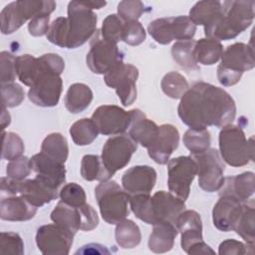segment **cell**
<instances>
[{"mask_svg":"<svg viewBox=\"0 0 255 255\" xmlns=\"http://www.w3.org/2000/svg\"><path fill=\"white\" fill-rule=\"evenodd\" d=\"M177 114L181 122L191 128L204 129L212 126L223 128L234 121L236 105L225 90L198 82L180 99Z\"/></svg>","mask_w":255,"mask_h":255,"instance_id":"cell-1","label":"cell"},{"mask_svg":"<svg viewBox=\"0 0 255 255\" xmlns=\"http://www.w3.org/2000/svg\"><path fill=\"white\" fill-rule=\"evenodd\" d=\"M97 22V14L87 6L85 0L71 1L68 4V16L55 19L46 36L56 46L76 49L94 36Z\"/></svg>","mask_w":255,"mask_h":255,"instance_id":"cell-2","label":"cell"},{"mask_svg":"<svg viewBox=\"0 0 255 255\" xmlns=\"http://www.w3.org/2000/svg\"><path fill=\"white\" fill-rule=\"evenodd\" d=\"M133 214L146 224L154 225L161 221L175 224L178 215L185 209V203L171 192L160 190L152 196L136 194L129 197Z\"/></svg>","mask_w":255,"mask_h":255,"instance_id":"cell-3","label":"cell"},{"mask_svg":"<svg viewBox=\"0 0 255 255\" xmlns=\"http://www.w3.org/2000/svg\"><path fill=\"white\" fill-rule=\"evenodd\" d=\"M255 2L252 0H229L222 2V13L210 26L204 28L206 38L217 41L234 39L244 32L254 20Z\"/></svg>","mask_w":255,"mask_h":255,"instance_id":"cell-4","label":"cell"},{"mask_svg":"<svg viewBox=\"0 0 255 255\" xmlns=\"http://www.w3.org/2000/svg\"><path fill=\"white\" fill-rule=\"evenodd\" d=\"M38 61L41 71L35 84L28 91V98L36 106L55 107L63 90V81L60 77L63 73L61 60L56 55L48 53L40 56Z\"/></svg>","mask_w":255,"mask_h":255,"instance_id":"cell-5","label":"cell"},{"mask_svg":"<svg viewBox=\"0 0 255 255\" xmlns=\"http://www.w3.org/2000/svg\"><path fill=\"white\" fill-rule=\"evenodd\" d=\"M255 67L253 48L245 43L237 42L223 51L221 63L217 68L218 82L224 87L236 85L244 72Z\"/></svg>","mask_w":255,"mask_h":255,"instance_id":"cell-6","label":"cell"},{"mask_svg":"<svg viewBox=\"0 0 255 255\" xmlns=\"http://www.w3.org/2000/svg\"><path fill=\"white\" fill-rule=\"evenodd\" d=\"M218 140L220 156L227 164L239 167L254 160V138L246 139L241 127L231 124L223 127Z\"/></svg>","mask_w":255,"mask_h":255,"instance_id":"cell-7","label":"cell"},{"mask_svg":"<svg viewBox=\"0 0 255 255\" xmlns=\"http://www.w3.org/2000/svg\"><path fill=\"white\" fill-rule=\"evenodd\" d=\"M95 196L103 219L118 224L129 214V195L115 180H104L95 188Z\"/></svg>","mask_w":255,"mask_h":255,"instance_id":"cell-8","label":"cell"},{"mask_svg":"<svg viewBox=\"0 0 255 255\" xmlns=\"http://www.w3.org/2000/svg\"><path fill=\"white\" fill-rule=\"evenodd\" d=\"M0 195L20 194L37 207L47 204L59 196L58 189L39 176L32 179L14 180L6 177L0 179Z\"/></svg>","mask_w":255,"mask_h":255,"instance_id":"cell-9","label":"cell"},{"mask_svg":"<svg viewBox=\"0 0 255 255\" xmlns=\"http://www.w3.org/2000/svg\"><path fill=\"white\" fill-rule=\"evenodd\" d=\"M51 220L74 235L78 230L91 231L99 224V216L90 204L75 207L61 200L51 212Z\"/></svg>","mask_w":255,"mask_h":255,"instance_id":"cell-10","label":"cell"},{"mask_svg":"<svg viewBox=\"0 0 255 255\" xmlns=\"http://www.w3.org/2000/svg\"><path fill=\"white\" fill-rule=\"evenodd\" d=\"M147 32L156 43L167 45L173 40H191L195 35L196 25L188 16L163 17L151 21Z\"/></svg>","mask_w":255,"mask_h":255,"instance_id":"cell-11","label":"cell"},{"mask_svg":"<svg viewBox=\"0 0 255 255\" xmlns=\"http://www.w3.org/2000/svg\"><path fill=\"white\" fill-rule=\"evenodd\" d=\"M181 234V248L187 254H214L215 252L203 241L202 221L195 210L184 209L175 222Z\"/></svg>","mask_w":255,"mask_h":255,"instance_id":"cell-12","label":"cell"},{"mask_svg":"<svg viewBox=\"0 0 255 255\" xmlns=\"http://www.w3.org/2000/svg\"><path fill=\"white\" fill-rule=\"evenodd\" d=\"M197 165L198 185L206 192L218 191L224 183L225 164L215 148L191 154Z\"/></svg>","mask_w":255,"mask_h":255,"instance_id":"cell-13","label":"cell"},{"mask_svg":"<svg viewBox=\"0 0 255 255\" xmlns=\"http://www.w3.org/2000/svg\"><path fill=\"white\" fill-rule=\"evenodd\" d=\"M137 78V68L131 64H126L124 61L116 64L104 75L106 85L116 90L119 99L125 107L132 105L136 99Z\"/></svg>","mask_w":255,"mask_h":255,"instance_id":"cell-14","label":"cell"},{"mask_svg":"<svg viewBox=\"0 0 255 255\" xmlns=\"http://www.w3.org/2000/svg\"><path fill=\"white\" fill-rule=\"evenodd\" d=\"M197 174V165L192 156L182 155L168 160L167 186L169 191L185 201L190 193V185Z\"/></svg>","mask_w":255,"mask_h":255,"instance_id":"cell-15","label":"cell"},{"mask_svg":"<svg viewBox=\"0 0 255 255\" xmlns=\"http://www.w3.org/2000/svg\"><path fill=\"white\" fill-rule=\"evenodd\" d=\"M123 61V53L116 43L105 40L101 31H96L91 41V48L86 62L89 69L98 75H105L116 64Z\"/></svg>","mask_w":255,"mask_h":255,"instance_id":"cell-16","label":"cell"},{"mask_svg":"<svg viewBox=\"0 0 255 255\" xmlns=\"http://www.w3.org/2000/svg\"><path fill=\"white\" fill-rule=\"evenodd\" d=\"M136 148L137 143L128 134H116L104 144L101 157L107 169L114 175L128 165Z\"/></svg>","mask_w":255,"mask_h":255,"instance_id":"cell-17","label":"cell"},{"mask_svg":"<svg viewBox=\"0 0 255 255\" xmlns=\"http://www.w3.org/2000/svg\"><path fill=\"white\" fill-rule=\"evenodd\" d=\"M74 234L57 224H46L38 228L36 244L45 255H67L73 244Z\"/></svg>","mask_w":255,"mask_h":255,"instance_id":"cell-18","label":"cell"},{"mask_svg":"<svg viewBox=\"0 0 255 255\" xmlns=\"http://www.w3.org/2000/svg\"><path fill=\"white\" fill-rule=\"evenodd\" d=\"M92 121L95 123L99 133L104 135L121 134L128 129L130 113L119 106L103 105L94 111Z\"/></svg>","mask_w":255,"mask_h":255,"instance_id":"cell-19","label":"cell"},{"mask_svg":"<svg viewBox=\"0 0 255 255\" xmlns=\"http://www.w3.org/2000/svg\"><path fill=\"white\" fill-rule=\"evenodd\" d=\"M156 182V171L149 165H135L128 168L122 177L124 190L129 195L149 194Z\"/></svg>","mask_w":255,"mask_h":255,"instance_id":"cell-20","label":"cell"},{"mask_svg":"<svg viewBox=\"0 0 255 255\" xmlns=\"http://www.w3.org/2000/svg\"><path fill=\"white\" fill-rule=\"evenodd\" d=\"M243 203L229 195H219L212 209L213 225L220 231L234 230L243 210Z\"/></svg>","mask_w":255,"mask_h":255,"instance_id":"cell-21","label":"cell"},{"mask_svg":"<svg viewBox=\"0 0 255 255\" xmlns=\"http://www.w3.org/2000/svg\"><path fill=\"white\" fill-rule=\"evenodd\" d=\"M178 143V129L169 124L161 125L158 128V134L155 141L147 148L148 155L156 163L166 164L171 153L177 148Z\"/></svg>","mask_w":255,"mask_h":255,"instance_id":"cell-22","label":"cell"},{"mask_svg":"<svg viewBox=\"0 0 255 255\" xmlns=\"http://www.w3.org/2000/svg\"><path fill=\"white\" fill-rule=\"evenodd\" d=\"M30 160L32 170L36 172V175L44 179L53 187L59 189V187L66 181L65 163L48 156L42 151L34 154Z\"/></svg>","mask_w":255,"mask_h":255,"instance_id":"cell-23","label":"cell"},{"mask_svg":"<svg viewBox=\"0 0 255 255\" xmlns=\"http://www.w3.org/2000/svg\"><path fill=\"white\" fill-rule=\"evenodd\" d=\"M0 218L7 221H27L32 219L38 207L20 194L0 195Z\"/></svg>","mask_w":255,"mask_h":255,"instance_id":"cell-24","label":"cell"},{"mask_svg":"<svg viewBox=\"0 0 255 255\" xmlns=\"http://www.w3.org/2000/svg\"><path fill=\"white\" fill-rule=\"evenodd\" d=\"M130 113V124L128 127V135L141 146L148 148L155 141L159 127L151 120L147 119L145 114L139 109H133Z\"/></svg>","mask_w":255,"mask_h":255,"instance_id":"cell-25","label":"cell"},{"mask_svg":"<svg viewBox=\"0 0 255 255\" xmlns=\"http://www.w3.org/2000/svg\"><path fill=\"white\" fill-rule=\"evenodd\" d=\"M255 191V174L252 171L225 177L219 195H229L241 202L247 201Z\"/></svg>","mask_w":255,"mask_h":255,"instance_id":"cell-26","label":"cell"},{"mask_svg":"<svg viewBox=\"0 0 255 255\" xmlns=\"http://www.w3.org/2000/svg\"><path fill=\"white\" fill-rule=\"evenodd\" d=\"M178 234L176 225L169 221H161L153 225L148 238V248L153 253H165L172 249Z\"/></svg>","mask_w":255,"mask_h":255,"instance_id":"cell-27","label":"cell"},{"mask_svg":"<svg viewBox=\"0 0 255 255\" xmlns=\"http://www.w3.org/2000/svg\"><path fill=\"white\" fill-rule=\"evenodd\" d=\"M93 101V92L91 88L83 83L71 85L65 96V107L72 114L84 112Z\"/></svg>","mask_w":255,"mask_h":255,"instance_id":"cell-28","label":"cell"},{"mask_svg":"<svg viewBox=\"0 0 255 255\" xmlns=\"http://www.w3.org/2000/svg\"><path fill=\"white\" fill-rule=\"evenodd\" d=\"M222 13V2L220 1H199L189 11V19L197 26L204 28L214 23Z\"/></svg>","mask_w":255,"mask_h":255,"instance_id":"cell-29","label":"cell"},{"mask_svg":"<svg viewBox=\"0 0 255 255\" xmlns=\"http://www.w3.org/2000/svg\"><path fill=\"white\" fill-rule=\"evenodd\" d=\"M255 204L254 200L250 199L243 203V210L241 216L234 228L235 231L244 241L246 242L247 247L254 250V242H255Z\"/></svg>","mask_w":255,"mask_h":255,"instance_id":"cell-30","label":"cell"},{"mask_svg":"<svg viewBox=\"0 0 255 255\" xmlns=\"http://www.w3.org/2000/svg\"><path fill=\"white\" fill-rule=\"evenodd\" d=\"M223 53L222 44L214 39L202 38L195 41L194 45V59L197 64L211 66L217 63Z\"/></svg>","mask_w":255,"mask_h":255,"instance_id":"cell-31","label":"cell"},{"mask_svg":"<svg viewBox=\"0 0 255 255\" xmlns=\"http://www.w3.org/2000/svg\"><path fill=\"white\" fill-rule=\"evenodd\" d=\"M16 4L24 23L39 16H50L56 8V2L51 0H18Z\"/></svg>","mask_w":255,"mask_h":255,"instance_id":"cell-32","label":"cell"},{"mask_svg":"<svg viewBox=\"0 0 255 255\" xmlns=\"http://www.w3.org/2000/svg\"><path fill=\"white\" fill-rule=\"evenodd\" d=\"M15 67L20 82L31 88L38 79L41 71L38 58L30 54L20 55L16 57Z\"/></svg>","mask_w":255,"mask_h":255,"instance_id":"cell-33","label":"cell"},{"mask_svg":"<svg viewBox=\"0 0 255 255\" xmlns=\"http://www.w3.org/2000/svg\"><path fill=\"white\" fill-rule=\"evenodd\" d=\"M81 175L85 180H108L113 174L105 166L102 157L97 154H86L81 161Z\"/></svg>","mask_w":255,"mask_h":255,"instance_id":"cell-34","label":"cell"},{"mask_svg":"<svg viewBox=\"0 0 255 255\" xmlns=\"http://www.w3.org/2000/svg\"><path fill=\"white\" fill-rule=\"evenodd\" d=\"M115 237L120 247L124 249H131L140 243L141 233L136 223L129 219H124L117 224Z\"/></svg>","mask_w":255,"mask_h":255,"instance_id":"cell-35","label":"cell"},{"mask_svg":"<svg viewBox=\"0 0 255 255\" xmlns=\"http://www.w3.org/2000/svg\"><path fill=\"white\" fill-rule=\"evenodd\" d=\"M194 40H184L177 41L171 47V56L173 61L185 69L186 71H198L199 67L197 66V62L194 59L193 51H194Z\"/></svg>","mask_w":255,"mask_h":255,"instance_id":"cell-36","label":"cell"},{"mask_svg":"<svg viewBox=\"0 0 255 255\" xmlns=\"http://www.w3.org/2000/svg\"><path fill=\"white\" fill-rule=\"evenodd\" d=\"M41 151L48 156L65 163L69 155L68 141L62 133L52 132L42 141Z\"/></svg>","mask_w":255,"mask_h":255,"instance_id":"cell-37","label":"cell"},{"mask_svg":"<svg viewBox=\"0 0 255 255\" xmlns=\"http://www.w3.org/2000/svg\"><path fill=\"white\" fill-rule=\"evenodd\" d=\"M70 135L75 144L83 146L92 143L98 136L99 130L92 119L84 118L75 122L70 128Z\"/></svg>","mask_w":255,"mask_h":255,"instance_id":"cell-38","label":"cell"},{"mask_svg":"<svg viewBox=\"0 0 255 255\" xmlns=\"http://www.w3.org/2000/svg\"><path fill=\"white\" fill-rule=\"evenodd\" d=\"M182 141L185 147L190 150L191 154H196L209 148L211 144V135L207 128L197 129L189 128L184 132Z\"/></svg>","mask_w":255,"mask_h":255,"instance_id":"cell-39","label":"cell"},{"mask_svg":"<svg viewBox=\"0 0 255 255\" xmlns=\"http://www.w3.org/2000/svg\"><path fill=\"white\" fill-rule=\"evenodd\" d=\"M162 92L169 98L177 100L181 99L185 92L189 89L186 79L178 72H169L163 76L160 82Z\"/></svg>","mask_w":255,"mask_h":255,"instance_id":"cell-40","label":"cell"},{"mask_svg":"<svg viewBox=\"0 0 255 255\" xmlns=\"http://www.w3.org/2000/svg\"><path fill=\"white\" fill-rule=\"evenodd\" d=\"M0 24L1 32L4 35L14 33L24 24L18 13L16 1L9 3L2 9L0 14Z\"/></svg>","mask_w":255,"mask_h":255,"instance_id":"cell-41","label":"cell"},{"mask_svg":"<svg viewBox=\"0 0 255 255\" xmlns=\"http://www.w3.org/2000/svg\"><path fill=\"white\" fill-rule=\"evenodd\" d=\"M2 158L13 160L22 156L25 146L22 138L15 132H2Z\"/></svg>","mask_w":255,"mask_h":255,"instance_id":"cell-42","label":"cell"},{"mask_svg":"<svg viewBox=\"0 0 255 255\" xmlns=\"http://www.w3.org/2000/svg\"><path fill=\"white\" fill-rule=\"evenodd\" d=\"M124 24L125 22L119 17V15H108L103 21L101 29L102 37L107 41L117 44L118 42L122 41Z\"/></svg>","mask_w":255,"mask_h":255,"instance_id":"cell-43","label":"cell"},{"mask_svg":"<svg viewBox=\"0 0 255 255\" xmlns=\"http://www.w3.org/2000/svg\"><path fill=\"white\" fill-rule=\"evenodd\" d=\"M61 201L75 207H80L86 204L87 195L84 188L75 182L65 184L59 193Z\"/></svg>","mask_w":255,"mask_h":255,"instance_id":"cell-44","label":"cell"},{"mask_svg":"<svg viewBox=\"0 0 255 255\" xmlns=\"http://www.w3.org/2000/svg\"><path fill=\"white\" fill-rule=\"evenodd\" d=\"M144 12V5L137 0H125L118 4V15L124 22L137 21Z\"/></svg>","mask_w":255,"mask_h":255,"instance_id":"cell-45","label":"cell"},{"mask_svg":"<svg viewBox=\"0 0 255 255\" xmlns=\"http://www.w3.org/2000/svg\"><path fill=\"white\" fill-rule=\"evenodd\" d=\"M145 30L140 22H125L122 41L129 46H138L145 40Z\"/></svg>","mask_w":255,"mask_h":255,"instance_id":"cell-46","label":"cell"},{"mask_svg":"<svg viewBox=\"0 0 255 255\" xmlns=\"http://www.w3.org/2000/svg\"><path fill=\"white\" fill-rule=\"evenodd\" d=\"M1 96H2V107L14 108L19 106L25 98V92L23 88L16 84L1 85Z\"/></svg>","mask_w":255,"mask_h":255,"instance_id":"cell-47","label":"cell"},{"mask_svg":"<svg viewBox=\"0 0 255 255\" xmlns=\"http://www.w3.org/2000/svg\"><path fill=\"white\" fill-rule=\"evenodd\" d=\"M1 254H24V242L21 236L15 232H1L0 235Z\"/></svg>","mask_w":255,"mask_h":255,"instance_id":"cell-48","label":"cell"},{"mask_svg":"<svg viewBox=\"0 0 255 255\" xmlns=\"http://www.w3.org/2000/svg\"><path fill=\"white\" fill-rule=\"evenodd\" d=\"M31 160L27 156H20L7 164L6 174L14 180H24L31 172Z\"/></svg>","mask_w":255,"mask_h":255,"instance_id":"cell-49","label":"cell"},{"mask_svg":"<svg viewBox=\"0 0 255 255\" xmlns=\"http://www.w3.org/2000/svg\"><path fill=\"white\" fill-rule=\"evenodd\" d=\"M16 57L7 51H2L0 54V82L1 85L14 83L16 79Z\"/></svg>","mask_w":255,"mask_h":255,"instance_id":"cell-50","label":"cell"},{"mask_svg":"<svg viewBox=\"0 0 255 255\" xmlns=\"http://www.w3.org/2000/svg\"><path fill=\"white\" fill-rule=\"evenodd\" d=\"M218 253L220 255H243L248 253V250L247 245L244 243L234 239H227L220 243Z\"/></svg>","mask_w":255,"mask_h":255,"instance_id":"cell-51","label":"cell"},{"mask_svg":"<svg viewBox=\"0 0 255 255\" xmlns=\"http://www.w3.org/2000/svg\"><path fill=\"white\" fill-rule=\"evenodd\" d=\"M50 22V16H39L31 21H29L28 24V30L30 35L34 37H40L43 35H47L48 30L50 28L49 25Z\"/></svg>","mask_w":255,"mask_h":255,"instance_id":"cell-52","label":"cell"},{"mask_svg":"<svg viewBox=\"0 0 255 255\" xmlns=\"http://www.w3.org/2000/svg\"><path fill=\"white\" fill-rule=\"evenodd\" d=\"M78 253H82V254H102V253H106L109 254L111 253V251L104 245L98 244V243H91L88 245H84L81 249H79L76 254Z\"/></svg>","mask_w":255,"mask_h":255,"instance_id":"cell-53","label":"cell"},{"mask_svg":"<svg viewBox=\"0 0 255 255\" xmlns=\"http://www.w3.org/2000/svg\"><path fill=\"white\" fill-rule=\"evenodd\" d=\"M7 108H4V107H2V115H1V128H2V130L4 131V129H5V128L7 127V126H9L10 125V123H11V116H10V114L7 112V110H6Z\"/></svg>","mask_w":255,"mask_h":255,"instance_id":"cell-54","label":"cell"}]
</instances>
